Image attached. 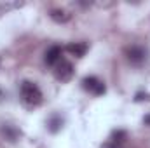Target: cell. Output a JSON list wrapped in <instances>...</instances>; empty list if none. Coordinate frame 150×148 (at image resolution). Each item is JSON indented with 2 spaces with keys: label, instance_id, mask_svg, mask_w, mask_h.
<instances>
[{
  "label": "cell",
  "instance_id": "6da1fadb",
  "mask_svg": "<svg viewBox=\"0 0 150 148\" xmlns=\"http://www.w3.org/2000/svg\"><path fill=\"white\" fill-rule=\"evenodd\" d=\"M19 96H21V101H23L26 106H30V108L38 106V105L42 103V99H44L40 87H38L35 82H30V80H25V82L21 84V87H19Z\"/></svg>",
  "mask_w": 150,
  "mask_h": 148
},
{
  "label": "cell",
  "instance_id": "7a4b0ae2",
  "mask_svg": "<svg viewBox=\"0 0 150 148\" xmlns=\"http://www.w3.org/2000/svg\"><path fill=\"white\" fill-rule=\"evenodd\" d=\"M124 56L126 61L133 66H142L143 63H147L149 59V51L143 45H127L124 49Z\"/></svg>",
  "mask_w": 150,
  "mask_h": 148
},
{
  "label": "cell",
  "instance_id": "3957f363",
  "mask_svg": "<svg viewBox=\"0 0 150 148\" xmlns=\"http://www.w3.org/2000/svg\"><path fill=\"white\" fill-rule=\"evenodd\" d=\"M82 87H84V91H87V92L93 94V96H103V94L107 92L105 82L100 80V78L94 77V75L84 77V78H82Z\"/></svg>",
  "mask_w": 150,
  "mask_h": 148
},
{
  "label": "cell",
  "instance_id": "277c9868",
  "mask_svg": "<svg viewBox=\"0 0 150 148\" xmlns=\"http://www.w3.org/2000/svg\"><path fill=\"white\" fill-rule=\"evenodd\" d=\"M74 73H75V68L68 59H59L58 65L54 66V77H56V80H59L63 84L70 82L74 78Z\"/></svg>",
  "mask_w": 150,
  "mask_h": 148
},
{
  "label": "cell",
  "instance_id": "5b68a950",
  "mask_svg": "<svg viewBox=\"0 0 150 148\" xmlns=\"http://www.w3.org/2000/svg\"><path fill=\"white\" fill-rule=\"evenodd\" d=\"M0 132L5 138V141H9V143H16L21 138V131L16 125H12V124H2L0 125Z\"/></svg>",
  "mask_w": 150,
  "mask_h": 148
},
{
  "label": "cell",
  "instance_id": "8992f818",
  "mask_svg": "<svg viewBox=\"0 0 150 148\" xmlns=\"http://www.w3.org/2000/svg\"><path fill=\"white\" fill-rule=\"evenodd\" d=\"M61 52H63V49H61L59 45H51V47L45 51V56H44L45 65H47V66H56L58 61L61 59Z\"/></svg>",
  "mask_w": 150,
  "mask_h": 148
},
{
  "label": "cell",
  "instance_id": "52a82bcc",
  "mask_svg": "<svg viewBox=\"0 0 150 148\" xmlns=\"http://www.w3.org/2000/svg\"><path fill=\"white\" fill-rule=\"evenodd\" d=\"M87 49H89V45H87L86 42H70V44L65 47V51H67L68 54L75 56V58H84L86 52H87Z\"/></svg>",
  "mask_w": 150,
  "mask_h": 148
},
{
  "label": "cell",
  "instance_id": "ba28073f",
  "mask_svg": "<svg viewBox=\"0 0 150 148\" xmlns=\"http://www.w3.org/2000/svg\"><path fill=\"white\" fill-rule=\"evenodd\" d=\"M47 129H49V132H52V134H56V132H59L61 131V127H63V124H65V118L59 115V113H52L49 118H47Z\"/></svg>",
  "mask_w": 150,
  "mask_h": 148
},
{
  "label": "cell",
  "instance_id": "9c48e42d",
  "mask_svg": "<svg viewBox=\"0 0 150 148\" xmlns=\"http://www.w3.org/2000/svg\"><path fill=\"white\" fill-rule=\"evenodd\" d=\"M49 18L52 19V21H56V23H67V21H70V14L65 11V9H52L51 12H49Z\"/></svg>",
  "mask_w": 150,
  "mask_h": 148
},
{
  "label": "cell",
  "instance_id": "30bf717a",
  "mask_svg": "<svg viewBox=\"0 0 150 148\" xmlns=\"http://www.w3.org/2000/svg\"><path fill=\"white\" fill-rule=\"evenodd\" d=\"M126 140H127V132H126V131H122V129L113 131L112 136H110V143H113V145H119V147H120Z\"/></svg>",
  "mask_w": 150,
  "mask_h": 148
},
{
  "label": "cell",
  "instance_id": "8fae6325",
  "mask_svg": "<svg viewBox=\"0 0 150 148\" xmlns=\"http://www.w3.org/2000/svg\"><path fill=\"white\" fill-rule=\"evenodd\" d=\"M103 148H120V147H119V145H113V143H107Z\"/></svg>",
  "mask_w": 150,
  "mask_h": 148
}]
</instances>
